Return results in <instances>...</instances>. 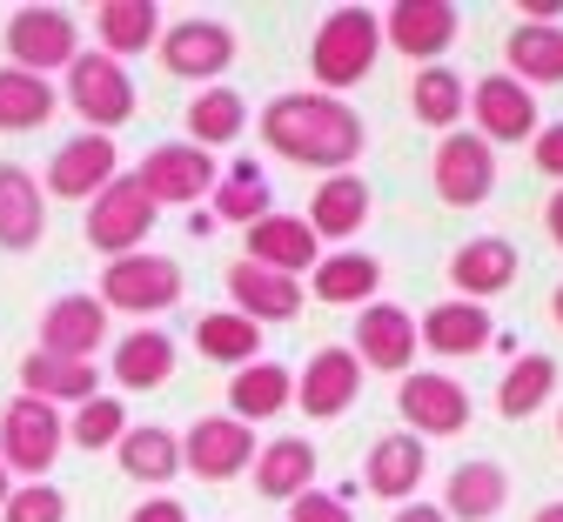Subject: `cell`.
<instances>
[{
  "label": "cell",
  "instance_id": "obj_1",
  "mask_svg": "<svg viewBox=\"0 0 563 522\" xmlns=\"http://www.w3.org/2000/svg\"><path fill=\"white\" fill-rule=\"evenodd\" d=\"M262 141L275 147L282 162H302V168H342L363 155V114L322 95V88H296V95H275L262 114Z\"/></svg>",
  "mask_w": 563,
  "mask_h": 522
},
{
  "label": "cell",
  "instance_id": "obj_2",
  "mask_svg": "<svg viewBox=\"0 0 563 522\" xmlns=\"http://www.w3.org/2000/svg\"><path fill=\"white\" fill-rule=\"evenodd\" d=\"M376 47H383V21L369 8H335L316 27V41H309V67H316L322 95L356 88L363 74H369V60H376Z\"/></svg>",
  "mask_w": 563,
  "mask_h": 522
},
{
  "label": "cell",
  "instance_id": "obj_3",
  "mask_svg": "<svg viewBox=\"0 0 563 522\" xmlns=\"http://www.w3.org/2000/svg\"><path fill=\"white\" fill-rule=\"evenodd\" d=\"M181 268L168 255H148V248H134V255H114L108 275H101V295L95 302L101 309H121V315H162L181 302Z\"/></svg>",
  "mask_w": 563,
  "mask_h": 522
},
{
  "label": "cell",
  "instance_id": "obj_4",
  "mask_svg": "<svg viewBox=\"0 0 563 522\" xmlns=\"http://www.w3.org/2000/svg\"><path fill=\"white\" fill-rule=\"evenodd\" d=\"M67 101H75V114L88 121V134H108V141H114V127L134 121V81L108 54H75L67 60Z\"/></svg>",
  "mask_w": 563,
  "mask_h": 522
},
{
  "label": "cell",
  "instance_id": "obj_5",
  "mask_svg": "<svg viewBox=\"0 0 563 522\" xmlns=\"http://www.w3.org/2000/svg\"><path fill=\"white\" fill-rule=\"evenodd\" d=\"M148 229H155V201L141 195L134 175H114V181L88 201V248H101L108 262H114V255H134L141 242H148Z\"/></svg>",
  "mask_w": 563,
  "mask_h": 522
},
{
  "label": "cell",
  "instance_id": "obj_6",
  "mask_svg": "<svg viewBox=\"0 0 563 522\" xmlns=\"http://www.w3.org/2000/svg\"><path fill=\"white\" fill-rule=\"evenodd\" d=\"M60 442H67V422H60L47 402H34V396L8 402V415H0V463L21 469V476H34V482L54 469Z\"/></svg>",
  "mask_w": 563,
  "mask_h": 522
},
{
  "label": "cell",
  "instance_id": "obj_7",
  "mask_svg": "<svg viewBox=\"0 0 563 522\" xmlns=\"http://www.w3.org/2000/svg\"><path fill=\"white\" fill-rule=\"evenodd\" d=\"M141 195H148L155 208H181V201H201L208 188L222 181V168H216V155H201V147H188V141H162V147H148V162H141Z\"/></svg>",
  "mask_w": 563,
  "mask_h": 522
},
{
  "label": "cell",
  "instance_id": "obj_8",
  "mask_svg": "<svg viewBox=\"0 0 563 522\" xmlns=\"http://www.w3.org/2000/svg\"><path fill=\"white\" fill-rule=\"evenodd\" d=\"M249 463H255V435H249V422H235V415H201V422L181 435V469H188L195 482H235Z\"/></svg>",
  "mask_w": 563,
  "mask_h": 522
},
{
  "label": "cell",
  "instance_id": "obj_9",
  "mask_svg": "<svg viewBox=\"0 0 563 522\" xmlns=\"http://www.w3.org/2000/svg\"><path fill=\"white\" fill-rule=\"evenodd\" d=\"M75 54H81L75 14H60V8H21L8 21V60L21 74H41V81H47V67H67Z\"/></svg>",
  "mask_w": 563,
  "mask_h": 522
},
{
  "label": "cell",
  "instance_id": "obj_10",
  "mask_svg": "<svg viewBox=\"0 0 563 522\" xmlns=\"http://www.w3.org/2000/svg\"><path fill=\"white\" fill-rule=\"evenodd\" d=\"M229 60H235V27H222V21L188 14V21H175L162 34V67L175 81H216Z\"/></svg>",
  "mask_w": 563,
  "mask_h": 522
},
{
  "label": "cell",
  "instance_id": "obj_11",
  "mask_svg": "<svg viewBox=\"0 0 563 522\" xmlns=\"http://www.w3.org/2000/svg\"><path fill=\"white\" fill-rule=\"evenodd\" d=\"M121 155H114V141L108 134H75L67 147H54V162H47V188L54 201H95L108 181H114Z\"/></svg>",
  "mask_w": 563,
  "mask_h": 522
},
{
  "label": "cell",
  "instance_id": "obj_12",
  "mask_svg": "<svg viewBox=\"0 0 563 522\" xmlns=\"http://www.w3.org/2000/svg\"><path fill=\"white\" fill-rule=\"evenodd\" d=\"M396 409H402V422H409V435L422 442V435H463L470 429V396H463V382H450V376H402V389H396Z\"/></svg>",
  "mask_w": 563,
  "mask_h": 522
},
{
  "label": "cell",
  "instance_id": "obj_13",
  "mask_svg": "<svg viewBox=\"0 0 563 522\" xmlns=\"http://www.w3.org/2000/svg\"><path fill=\"white\" fill-rule=\"evenodd\" d=\"M476 114V141H530L537 134V95L510 74H483V81L463 95Z\"/></svg>",
  "mask_w": 563,
  "mask_h": 522
},
{
  "label": "cell",
  "instance_id": "obj_14",
  "mask_svg": "<svg viewBox=\"0 0 563 522\" xmlns=\"http://www.w3.org/2000/svg\"><path fill=\"white\" fill-rule=\"evenodd\" d=\"M430 181L450 208H476L497 188V155H489V141H476V134H450L430 162Z\"/></svg>",
  "mask_w": 563,
  "mask_h": 522
},
{
  "label": "cell",
  "instance_id": "obj_15",
  "mask_svg": "<svg viewBox=\"0 0 563 522\" xmlns=\"http://www.w3.org/2000/svg\"><path fill=\"white\" fill-rule=\"evenodd\" d=\"M249 255L242 262H255V268H268V275H309L316 268V255H322V242L309 235V221L302 214H262V221H249V242H242Z\"/></svg>",
  "mask_w": 563,
  "mask_h": 522
},
{
  "label": "cell",
  "instance_id": "obj_16",
  "mask_svg": "<svg viewBox=\"0 0 563 522\" xmlns=\"http://www.w3.org/2000/svg\"><path fill=\"white\" fill-rule=\"evenodd\" d=\"M416 315L409 309H396V302H369L363 315H356V355L363 368H383V376H409V362H416Z\"/></svg>",
  "mask_w": 563,
  "mask_h": 522
},
{
  "label": "cell",
  "instance_id": "obj_17",
  "mask_svg": "<svg viewBox=\"0 0 563 522\" xmlns=\"http://www.w3.org/2000/svg\"><path fill=\"white\" fill-rule=\"evenodd\" d=\"M356 396H363V362L349 355V348H316V355H309V368H302V382H296L302 415L335 422Z\"/></svg>",
  "mask_w": 563,
  "mask_h": 522
},
{
  "label": "cell",
  "instance_id": "obj_18",
  "mask_svg": "<svg viewBox=\"0 0 563 522\" xmlns=\"http://www.w3.org/2000/svg\"><path fill=\"white\" fill-rule=\"evenodd\" d=\"M383 41L422 67H437V54L456 41V8H443V0H396L383 21Z\"/></svg>",
  "mask_w": 563,
  "mask_h": 522
},
{
  "label": "cell",
  "instance_id": "obj_19",
  "mask_svg": "<svg viewBox=\"0 0 563 522\" xmlns=\"http://www.w3.org/2000/svg\"><path fill=\"white\" fill-rule=\"evenodd\" d=\"M101 342H108V309L95 302V295H60V302L41 315V355L88 362Z\"/></svg>",
  "mask_w": 563,
  "mask_h": 522
},
{
  "label": "cell",
  "instance_id": "obj_20",
  "mask_svg": "<svg viewBox=\"0 0 563 522\" xmlns=\"http://www.w3.org/2000/svg\"><path fill=\"white\" fill-rule=\"evenodd\" d=\"M229 295H235V315L255 322V329L296 322V315H302V281L268 275V268H255V262H235V268H229Z\"/></svg>",
  "mask_w": 563,
  "mask_h": 522
},
{
  "label": "cell",
  "instance_id": "obj_21",
  "mask_svg": "<svg viewBox=\"0 0 563 522\" xmlns=\"http://www.w3.org/2000/svg\"><path fill=\"white\" fill-rule=\"evenodd\" d=\"M422 469H430V449L402 429V435H376V449L363 463V489L383 502H409V489H422Z\"/></svg>",
  "mask_w": 563,
  "mask_h": 522
},
{
  "label": "cell",
  "instance_id": "obj_22",
  "mask_svg": "<svg viewBox=\"0 0 563 522\" xmlns=\"http://www.w3.org/2000/svg\"><path fill=\"white\" fill-rule=\"evenodd\" d=\"M41 229H47V195H41V181L27 168H14V162H0V248L21 255V248L41 242Z\"/></svg>",
  "mask_w": 563,
  "mask_h": 522
},
{
  "label": "cell",
  "instance_id": "obj_23",
  "mask_svg": "<svg viewBox=\"0 0 563 522\" xmlns=\"http://www.w3.org/2000/svg\"><path fill=\"white\" fill-rule=\"evenodd\" d=\"M510 502V476L497 463H456L443 489V522H497Z\"/></svg>",
  "mask_w": 563,
  "mask_h": 522
},
{
  "label": "cell",
  "instance_id": "obj_24",
  "mask_svg": "<svg viewBox=\"0 0 563 522\" xmlns=\"http://www.w3.org/2000/svg\"><path fill=\"white\" fill-rule=\"evenodd\" d=\"M450 281L463 288V302H489V295H504V288L517 281V248H510L504 235H476V242L456 248Z\"/></svg>",
  "mask_w": 563,
  "mask_h": 522
},
{
  "label": "cell",
  "instance_id": "obj_25",
  "mask_svg": "<svg viewBox=\"0 0 563 522\" xmlns=\"http://www.w3.org/2000/svg\"><path fill=\"white\" fill-rule=\"evenodd\" d=\"M504 54H510V81H537V88H556L563 81V27L556 21H517L510 27V41H504Z\"/></svg>",
  "mask_w": 563,
  "mask_h": 522
},
{
  "label": "cell",
  "instance_id": "obj_26",
  "mask_svg": "<svg viewBox=\"0 0 563 522\" xmlns=\"http://www.w3.org/2000/svg\"><path fill=\"white\" fill-rule=\"evenodd\" d=\"M309 235H356L369 221V181L363 175H322V188L309 195Z\"/></svg>",
  "mask_w": 563,
  "mask_h": 522
},
{
  "label": "cell",
  "instance_id": "obj_27",
  "mask_svg": "<svg viewBox=\"0 0 563 522\" xmlns=\"http://www.w3.org/2000/svg\"><path fill=\"white\" fill-rule=\"evenodd\" d=\"M497 322L483 302H443L430 309V322H416V342H430V355H483Z\"/></svg>",
  "mask_w": 563,
  "mask_h": 522
},
{
  "label": "cell",
  "instance_id": "obj_28",
  "mask_svg": "<svg viewBox=\"0 0 563 522\" xmlns=\"http://www.w3.org/2000/svg\"><path fill=\"white\" fill-rule=\"evenodd\" d=\"M121 476H134V482H148V489H168L175 482V469H181V442L162 429V422H141V429H128L121 442Z\"/></svg>",
  "mask_w": 563,
  "mask_h": 522
},
{
  "label": "cell",
  "instance_id": "obj_29",
  "mask_svg": "<svg viewBox=\"0 0 563 522\" xmlns=\"http://www.w3.org/2000/svg\"><path fill=\"white\" fill-rule=\"evenodd\" d=\"M249 476H255V489H262V496L296 502V496L316 482V449H309L302 435H282V442H268V449L249 463Z\"/></svg>",
  "mask_w": 563,
  "mask_h": 522
},
{
  "label": "cell",
  "instance_id": "obj_30",
  "mask_svg": "<svg viewBox=\"0 0 563 522\" xmlns=\"http://www.w3.org/2000/svg\"><path fill=\"white\" fill-rule=\"evenodd\" d=\"M95 34H101V54H108V60H128V54H141V47H155L162 8H155V0H108V8L95 14Z\"/></svg>",
  "mask_w": 563,
  "mask_h": 522
},
{
  "label": "cell",
  "instance_id": "obj_31",
  "mask_svg": "<svg viewBox=\"0 0 563 522\" xmlns=\"http://www.w3.org/2000/svg\"><path fill=\"white\" fill-rule=\"evenodd\" d=\"M289 402H296V376H289V368H275V362H249L242 376L229 382L235 422H268V415H282Z\"/></svg>",
  "mask_w": 563,
  "mask_h": 522
},
{
  "label": "cell",
  "instance_id": "obj_32",
  "mask_svg": "<svg viewBox=\"0 0 563 522\" xmlns=\"http://www.w3.org/2000/svg\"><path fill=\"white\" fill-rule=\"evenodd\" d=\"M95 382H101L95 362H60V355H41V348L21 362V389H27L34 402H47V409H54V402H88Z\"/></svg>",
  "mask_w": 563,
  "mask_h": 522
},
{
  "label": "cell",
  "instance_id": "obj_33",
  "mask_svg": "<svg viewBox=\"0 0 563 522\" xmlns=\"http://www.w3.org/2000/svg\"><path fill=\"white\" fill-rule=\"evenodd\" d=\"M168 376H175V342L162 329L121 335V348H114V382L121 389H162Z\"/></svg>",
  "mask_w": 563,
  "mask_h": 522
},
{
  "label": "cell",
  "instance_id": "obj_34",
  "mask_svg": "<svg viewBox=\"0 0 563 522\" xmlns=\"http://www.w3.org/2000/svg\"><path fill=\"white\" fill-rule=\"evenodd\" d=\"M242 127H249V108L229 88H201L188 101V147H201V155H216V147L242 141Z\"/></svg>",
  "mask_w": 563,
  "mask_h": 522
},
{
  "label": "cell",
  "instance_id": "obj_35",
  "mask_svg": "<svg viewBox=\"0 0 563 522\" xmlns=\"http://www.w3.org/2000/svg\"><path fill=\"white\" fill-rule=\"evenodd\" d=\"M376 281H383L376 255H329L322 275H316V295L335 302V309H369L376 302Z\"/></svg>",
  "mask_w": 563,
  "mask_h": 522
},
{
  "label": "cell",
  "instance_id": "obj_36",
  "mask_svg": "<svg viewBox=\"0 0 563 522\" xmlns=\"http://www.w3.org/2000/svg\"><path fill=\"white\" fill-rule=\"evenodd\" d=\"M54 114V88L41 74H21V67H0V127L8 134H27Z\"/></svg>",
  "mask_w": 563,
  "mask_h": 522
},
{
  "label": "cell",
  "instance_id": "obj_37",
  "mask_svg": "<svg viewBox=\"0 0 563 522\" xmlns=\"http://www.w3.org/2000/svg\"><path fill=\"white\" fill-rule=\"evenodd\" d=\"M550 389H556V362L550 355H523V362H510V376L497 389V415L523 422V415H537L550 402Z\"/></svg>",
  "mask_w": 563,
  "mask_h": 522
},
{
  "label": "cell",
  "instance_id": "obj_38",
  "mask_svg": "<svg viewBox=\"0 0 563 522\" xmlns=\"http://www.w3.org/2000/svg\"><path fill=\"white\" fill-rule=\"evenodd\" d=\"M195 348H201L208 362H235V368H249V362L262 355V329L242 322L235 309H229V315H201V322H195Z\"/></svg>",
  "mask_w": 563,
  "mask_h": 522
},
{
  "label": "cell",
  "instance_id": "obj_39",
  "mask_svg": "<svg viewBox=\"0 0 563 522\" xmlns=\"http://www.w3.org/2000/svg\"><path fill=\"white\" fill-rule=\"evenodd\" d=\"M409 101H416V121H430V127H450V121H463V81H456L450 67H416Z\"/></svg>",
  "mask_w": 563,
  "mask_h": 522
},
{
  "label": "cell",
  "instance_id": "obj_40",
  "mask_svg": "<svg viewBox=\"0 0 563 522\" xmlns=\"http://www.w3.org/2000/svg\"><path fill=\"white\" fill-rule=\"evenodd\" d=\"M216 214L222 221H262L268 214V181L255 162H235L229 181H216Z\"/></svg>",
  "mask_w": 563,
  "mask_h": 522
},
{
  "label": "cell",
  "instance_id": "obj_41",
  "mask_svg": "<svg viewBox=\"0 0 563 522\" xmlns=\"http://www.w3.org/2000/svg\"><path fill=\"white\" fill-rule=\"evenodd\" d=\"M121 435H128V409L114 396H88L81 415L67 422V442H81V449H108V442H121Z\"/></svg>",
  "mask_w": 563,
  "mask_h": 522
},
{
  "label": "cell",
  "instance_id": "obj_42",
  "mask_svg": "<svg viewBox=\"0 0 563 522\" xmlns=\"http://www.w3.org/2000/svg\"><path fill=\"white\" fill-rule=\"evenodd\" d=\"M0 515L8 522H67V496L47 489V482H27V489H14L8 502H0Z\"/></svg>",
  "mask_w": 563,
  "mask_h": 522
},
{
  "label": "cell",
  "instance_id": "obj_43",
  "mask_svg": "<svg viewBox=\"0 0 563 522\" xmlns=\"http://www.w3.org/2000/svg\"><path fill=\"white\" fill-rule=\"evenodd\" d=\"M289 522H356V515H349V502L329 496V489H302V496L289 502Z\"/></svg>",
  "mask_w": 563,
  "mask_h": 522
},
{
  "label": "cell",
  "instance_id": "obj_44",
  "mask_svg": "<svg viewBox=\"0 0 563 522\" xmlns=\"http://www.w3.org/2000/svg\"><path fill=\"white\" fill-rule=\"evenodd\" d=\"M537 168H543L550 181H563V121H550V127L537 134Z\"/></svg>",
  "mask_w": 563,
  "mask_h": 522
},
{
  "label": "cell",
  "instance_id": "obj_45",
  "mask_svg": "<svg viewBox=\"0 0 563 522\" xmlns=\"http://www.w3.org/2000/svg\"><path fill=\"white\" fill-rule=\"evenodd\" d=\"M128 522H188V509L175 502V496H148V502H141Z\"/></svg>",
  "mask_w": 563,
  "mask_h": 522
},
{
  "label": "cell",
  "instance_id": "obj_46",
  "mask_svg": "<svg viewBox=\"0 0 563 522\" xmlns=\"http://www.w3.org/2000/svg\"><path fill=\"white\" fill-rule=\"evenodd\" d=\"M396 522H443V509H430V502H402Z\"/></svg>",
  "mask_w": 563,
  "mask_h": 522
},
{
  "label": "cell",
  "instance_id": "obj_47",
  "mask_svg": "<svg viewBox=\"0 0 563 522\" xmlns=\"http://www.w3.org/2000/svg\"><path fill=\"white\" fill-rule=\"evenodd\" d=\"M543 221H550V235H556V248H563V188L550 195V208H543Z\"/></svg>",
  "mask_w": 563,
  "mask_h": 522
},
{
  "label": "cell",
  "instance_id": "obj_48",
  "mask_svg": "<svg viewBox=\"0 0 563 522\" xmlns=\"http://www.w3.org/2000/svg\"><path fill=\"white\" fill-rule=\"evenodd\" d=\"M530 522H563V502H550V509H537Z\"/></svg>",
  "mask_w": 563,
  "mask_h": 522
},
{
  "label": "cell",
  "instance_id": "obj_49",
  "mask_svg": "<svg viewBox=\"0 0 563 522\" xmlns=\"http://www.w3.org/2000/svg\"><path fill=\"white\" fill-rule=\"evenodd\" d=\"M14 496V482H8V463H0V502H8Z\"/></svg>",
  "mask_w": 563,
  "mask_h": 522
},
{
  "label": "cell",
  "instance_id": "obj_50",
  "mask_svg": "<svg viewBox=\"0 0 563 522\" xmlns=\"http://www.w3.org/2000/svg\"><path fill=\"white\" fill-rule=\"evenodd\" d=\"M556 329H563V288H556Z\"/></svg>",
  "mask_w": 563,
  "mask_h": 522
},
{
  "label": "cell",
  "instance_id": "obj_51",
  "mask_svg": "<svg viewBox=\"0 0 563 522\" xmlns=\"http://www.w3.org/2000/svg\"><path fill=\"white\" fill-rule=\"evenodd\" d=\"M556 435H563V415H556Z\"/></svg>",
  "mask_w": 563,
  "mask_h": 522
}]
</instances>
